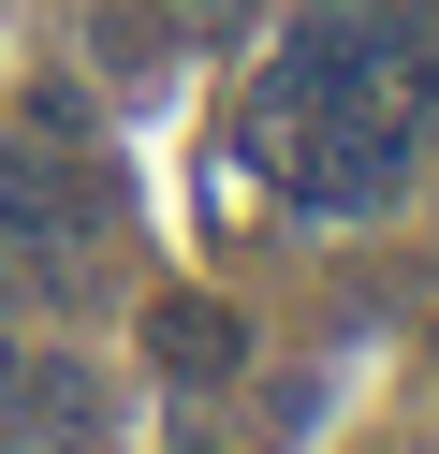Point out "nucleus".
<instances>
[{
    "instance_id": "obj_3",
    "label": "nucleus",
    "mask_w": 439,
    "mask_h": 454,
    "mask_svg": "<svg viewBox=\"0 0 439 454\" xmlns=\"http://www.w3.org/2000/svg\"><path fill=\"white\" fill-rule=\"evenodd\" d=\"M146 352H161V381H220L249 337H234V308H205V294H161V308H146Z\"/></svg>"
},
{
    "instance_id": "obj_5",
    "label": "nucleus",
    "mask_w": 439,
    "mask_h": 454,
    "mask_svg": "<svg viewBox=\"0 0 439 454\" xmlns=\"http://www.w3.org/2000/svg\"><path fill=\"white\" fill-rule=\"evenodd\" d=\"M249 30V0H176V44H234Z\"/></svg>"
},
{
    "instance_id": "obj_4",
    "label": "nucleus",
    "mask_w": 439,
    "mask_h": 454,
    "mask_svg": "<svg viewBox=\"0 0 439 454\" xmlns=\"http://www.w3.org/2000/svg\"><path fill=\"white\" fill-rule=\"evenodd\" d=\"M88 59L132 74V89H146V74H176V0H103V15H88Z\"/></svg>"
},
{
    "instance_id": "obj_1",
    "label": "nucleus",
    "mask_w": 439,
    "mask_h": 454,
    "mask_svg": "<svg viewBox=\"0 0 439 454\" xmlns=\"http://www.w3.org/2000/svg\"><path fill=\"white\" fill-rule=\"evenodd\" d=\"M117 220H132V176L103 161V132H59V118L0 132V249H15V264H44L59 294H74Z\"/></svg>"
},
{
    "instance_id": "obj_6",
    "label": "nucleus",
    "mask_w": 439,
    "mask_h": 454,
    "mask_svg": "<svg viewBox=\"0 0 439 454\" xmlns=\"http://www.w3.org/2000/svg\"><path fill=\"white\" fill-rule=\"evenodd\" d=\"M0 294H15V249H0Z\"/></svg>"
},
{
    "instance_id": "obj_2",
    "label": "nucleus",
    "mask_w": 439,
    "mask_h": 454,
    "mask_svg": "<svg viewBox=\"0 0 439 454\" xmlns=\"http://www.w3.org/2000/svg\"><path fill=\"white\" fill-rule=\"evenodd\" d=\"M0 454H117L103 381L74 352H0Z\"/></svg>"
}]
</instances>
